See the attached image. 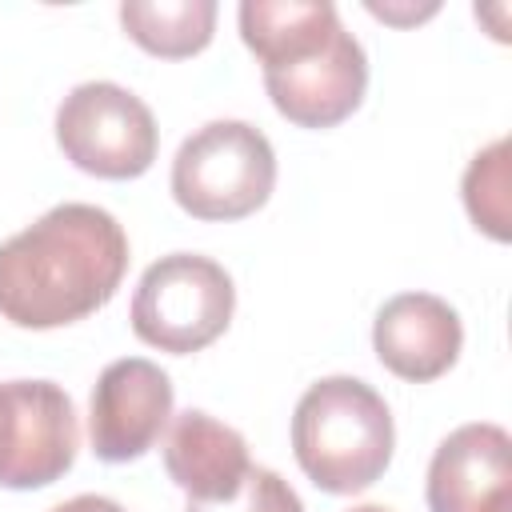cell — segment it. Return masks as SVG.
<instances>
[{
	"mask_svg": "<svg viewBox=\"0 0 512 512\" xmlns=\"http://www.w3.org/2000/svg\"><path fill=\"white\" fill-rule=\"evenodd\" d=\"M120 24L144 52L184 60L208 48L216 28V0H124Z\"/></svg>",
	"mask_w": 512,
	"mask_h": 512,
	"instance_id": "12",
	"label": "cell"
},
{
	"mask_svg": "<svg viewBox=\"0 0 512 512\" xmlns=\"http://www.w3.org/2000/svg\"><path fill=\"white\" fill-rule=\"evenodd\" d=\"M464 344L460 316L448 300L432 292H400L392 296L372 324V348L388 372L412 384H428L444 376Z\"/></svg>",
	"mask_w": 512,
	"mask_h": 512,
	"instance_id": "10",
	"label": "cell"
},
{
	"mask_svg": "<svg viewBox=\"0 0 512 512\" xmlns=\"http://www.w3.org/2000/svg\"><path fill=\"white\" fill-rule=\"evenodd\" d=\"M184 512H304L300 496L292 492V484L284 476H276L272 468H248L244 484L236 496L204 504V500H188Z\"/></svg>",
	"mask_w": 512,
	"mask_h": 512,
	"instance_id": "14",
	"label": "cell"
},
{
	"mask_svg": "<svg viewBox=\"0 0 512 512\" xmlns=\"http://www.w3.org/2000/svg\"><path fill=\"white\" fill-rule=\"evenodd\" d=\"M128 268V236L96 204H56L0 244V316L64 328L104 308Z\"/></svg>",
	"mask_w": 512,
	"mask_h": 512,
	"instance_id": "1",
	"label": "cell"
},
{
	"mask_svg": "<svg viewBox=\"0 0 512 512\" xmlns=\"http://www.w3.org/2000/svg\"><path fill=\"white\" fill-rule=\"evenodd\" d=\"M276 188V152L244 120L196 128L172 160V196L196 220H244Z\"/></svg>",
	"mask_w": 512,
	"mask_h": 512,
	"instance_id": "4",
	"label": "cell"
},
{
	"mask_svg": "<svg viewBox=\"0 0 512 512\" xmlns=\"http://www.w3.org/2000/svg\"><path fill=\"white\" fill-rule=\"evenodd\" d=\"M464 204L476 228L492 240H508V140L476 152L464 172Z\"/></svg>",
	"mask_w": 512,
	"mask_h": 512,
	"instance_id": "13",
	"label": "cell"
},
{
	"mask_svg": "<svg viewBox=\"0 0 512 512\" xmlns=\"http://www.w3.org/2000/svg\"><path fill=\"white\" fill-rule=\"evenodd\" d=\"M164 468L176 488L188 492V500H228L240 492L252 460L248 444L236 428L220 424L216 416L188 408L172 416L168 436H164Z\"/></svg>",
	"mask_w": 512,
	"mask_h": 512,
	"instance_id": "11",
	"label": "cell"
},
{
	"mask_svg": "<svg viewBox=\"0 0 512 512\" xmlns=\"http://www.w3.org/2000/svg\"><path fill=\"white\" fill-rule=\"evenodd\" d=\"M396 448V428L384 396L356 376L316 380L292 412V452L300 472L332 492L352 496L372 488Z\"/></svg>",
	"mask_w": 512,
	"mask_h": 512,
	"instance_id": "3",
	"label": "cell"
},
{
	"mask_svg": "<svg viewBox=\"0 0 512 512\" xmlns=\"http://www.w3.org/2000/svg\"><path fill=\"white\" fill-rule=\"evenodd\" d=\"M56 140L80 172L100 180H132L152 168L160 132L136 92L112 80H88L60 100Z\"/></svg>",
	"mask_w": 512,
	"mask_h": 512,
	"instance_id": "6",
	"label": "cell"
},
{
	"mask_svg": "<svg viewBox=\"0 0 512 512\" xmlns=\"http://www.w3.org/2000/svg\"><path fill=\"white\" fill-rule=\"evenodd\" d=\"M432 512H508L512 440L500 424H464L448 432L428 464Z\"/></svg>",
	"mask_w": 512,
	"mask_h": 512,
	"instance_id": "9",
	"label": "cell"
},
{
	"mask_svg": "<svg viewBox=\"0 0 512 512\" xmlns=\"http://www.w3.org/2000/svg\"><path fill=\"white\" fill-rule=\"evenodd\" d=\"M80 448L72 396L52 380L0 384V488L24 492L60 480Z\"/></svg>",
	"mask_w": 512,
	"mask_h": 512,
	"instance_id": "7",
	"label": "cell"
},
{
	"mask_svg": "<svg viewBox=\"0 0 512 512\" xmlns=\"http://www.w3.org/2000/svg\"><path fill=\"white\" fill-rule=\"evenodd\" d=\"M240 36L264 64L276 112L300 128L348 120L368 88V56L328 0H244Z\"/></svg>",
	"mask_w": 512,
	"mask_h": 512,
	"instance_id": "2",
	"label": "cell"
},
{
	"mask_svg": "<svg viewBox=\"0 0 512 512\" xmlns=\"http://www.w3.org/2000/svg\"><path fill=\"white\" fill-rule=\"evenodd\" d=\"M348 512H392V508H384V504H360V508H348Z\"/></svg>",
	"mask_w": 512,
	"mask_h": 512,
	"instance_id": "16",
	"label": "cell"
},
{
	"mask_svg": "<svg viewBox=\"0 0 512 512\" xmlns=\"http://www.w3.org/2000/svg\"><path fill=\"white\" fill-rule=\"evenodd\" d=\"M172 420V380L160 364L144 356L112 360L88 408V440L104 464L140 460Z\"/></svg>",
	"mask_w": 512,
	"mask_h": 512,
	"instance_id": "8",
	"label": "cell"
},
{
	"mask_svg": "<svg viewBox=\"0 0 512 512\" xmlns=\"http://www.w3.org/2000/svg\"><path fill=\"white\" fill-rule=\"evenodd\" d=\"M52 512H128V508H120V504L108 500V496L84 492V496H72V500H64V504H56Z\"/></svg>",
	"mask_w": 512,
	"mask_h": 512,
	"instance_id": "15",
	"label": "cell"
},
{
	"mask_svg": "<svg viewBox=\"0 0 512 512\" xmlns=\"http://www.w3.org/2000/svg\"><path fill=\"white\" fill-rule=\"evenodd\" d=\"M236 308L232 276L196 252H172L144 268L132 296V332L160 352L188 356L224 336Z\"/></svg>",
	"mask_w": 512,
	"mask_h": 512,
	"instance_id": "5",
	"label": "cell"
}]
</instances>
